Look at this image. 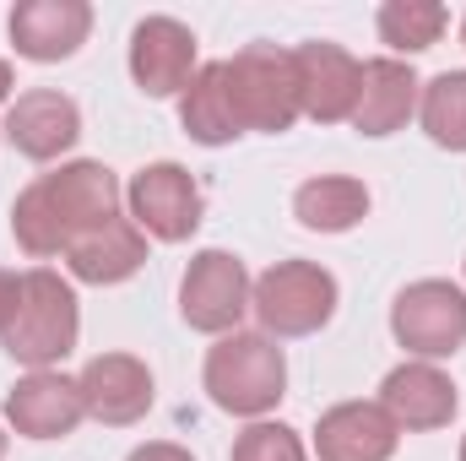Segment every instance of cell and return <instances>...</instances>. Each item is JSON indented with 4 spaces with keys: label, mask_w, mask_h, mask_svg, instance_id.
Returning a JSON list of instances; mask_svg holds the SVG:
<instances>
[{
    "label": "cell",
    "mask_w": 466,
    "mask_h": 461,
    "mask_svg": "<svg viewBox=\"0 0 466 461\" xmlns=\"http://www.w3.org/2000/svg\"><path fill=\"white\" fill-rule=\"evenodd\" d=\"M282 385H288V364L266 332H228L207 353V391L233 418L271 413L282 402Z\"/></svg>",
    "instance_id": "6da1fadb"
},
{
    "label": "cell",
    "mask_w": 466,
    "mask_h": 461,
    "mask_svg": "<svg viewBox=\"0 0 466 461\" xmlns=\"http://www.w3.org/2000/svg\"><path fill=\"white\" fill-rule=\"evenodd\" d=\"M249 310L266 337H309L337 315V277L315 261H277L255 277Z\"/></svg>",
    "instance_id": "7a4b0ae2"
},
{
    "label": "cell",
    "mask_w": 466,
    "mask_h": 461,
    "mask_svg": "<svg viewBox=\"0 0 466 461\" xmlns=\"http://www.w3.org/2000/svg\"><path fill=\"white\" fill-rule=\"evenodd\" d=\"M76 293H71V282L66 277H55V271H27L22 277V304H16V321H11V332L0 337L5 353L16 358V364H27V369H44V364H55V358H66L71 347H76Z\"/></svg>",
    "instance_id": "3957f363"
},
{
    "label": "cell",
    "mask_w": 466,
    "mask_h": 461,
    "mask_svg": "<svg viewBox=\"0 0 466 461\" xmlns=\"http://www.w3.org/2000/svg\"><path fill=\"white\" fill-rule=\"evenodd\" d=\"M228 82H233L238 115H244L249 130L282 136L293 119L304 115L293 49H277V44H244V49L228 60Z\"/></svg>",
    "instance_id": "277c9868"
},
{
    "label": "cell",
    "mask_w": 466,
    "mask_h": 461,
    "mask_svg": "<svg viewBox=\"0 0 466 461\" xmlns=\"http://www.w3.org/2000/svg\"><path fill=\"white\" fill-rule=\"evenodd\" d=\"M390 332L407 353L429 358H451L466 343V293L445 277H423L407 282L390 304Z\"/></svg>",
    "instance_id": "5b68a950"
},
{
    "label": "cell",
    "mask_w": 466,
    "mask_h": 461,
    "mask_svg": "<svg viewBox=\"0 0 466 461\" xmlns=\"http://www.w3.org/2000/svg\"><path fill=\"white\" fill-rule=\"evenodd\" d=\"M249 271L244 261L228 250H201L190 266H185V282H179V315L190 332H212V337H228L238 332L244 310H249Z\"/></svg>",
    "instance_id": "8992f818"
},
{
    "label": "cell",
    "mask_w": 466,
    "mask_h": 461,
    "mask_svg": "<svg viewBox=\"0 0 466 461\" xmlns=\"http://www.w3.org/2000/svg\"><path fill=\"white\" fill-rule=\"evenodd\" d=\"M130 218L136 229L163 239V244H179L201 229V185L190 179V169L179 163H152L130 179Z\"/></svg>",
    "instance_id": "52a82bcc"
},
{
    "label": "cell",
    "mask_w": 466,
    "mask_h": 461,
    "mask_svg": "<svg viewBox=\"0 0 466 461\" xmlns=\"http://www.w3.org/2000/svg\"><path fill=\"white\" fill-rule=\"evenodd\" d=\"M196 33L179 16H147L130 33V77L147 98H174L196 77Z\"/></svg>",
    "instance_id": "ba28073f"
},
{
    "label": "cell",
    "mask_w": 466,
    "mask_h": 461,
    "mask_svg": "<svg viewBox=\"0 0 466 461\" xmlns=\"http://www.w3.org/2000/svg\"><path fill=\"white\" fill-rule=\"evenodd\" d=\"M293 66H299V98H304V115L320 119V125L352 119V109H358V87H363V66L352 60L342 44H331V38H309V44L293 49Z\"/></svg>",
    "instance_id": "9c48e42d"
},
{
    "label": "cell",
    "mask_w": 466,
    "mask_h": 461,
    "mask_svg": "<svg viewBox=\"0 0 466 461\" xmlns=\"http://www.w3.org/2000/svg\"><path fill=\"white\" fill-rule=\"evenodd\" d=\"M76 385H82V407L98 424H115V429L147 418V407H152V374L130 353H98V358H87V369L76 374Z\"/></svg>",
    "instance_id": "30bf717a"
},
{
    "label": "cell",
    "mask_w": 466,
    "mask_h": 461,
    "mask_svg": "<svg viewBox=\"0 0 466 461\" xmlns=\"http://www.w3.org/2000/svg\"><path fill=\"white\" fill-rule=\"evenodd\" d=\"M5 418H11V429L27 435V440H60V435H71V429L87 418L82 385L66 380V374H55V369H33V374L16 380V391L5 396Z\"/></svg>",
    "instance_id": "8fae6325"
},
{
    "label": "cell",
    "mask_w": 466,
    "mask_h": 461,
    "mask_svg": "<svg viewBox=\"0 0 466 461\" xmlns=\"http://www.w3.org/2000/svg\"><path fill=\"white\" fill-rule=\"evenodd\" d=\"M93 5L87 0H22L11 11V44L27 60H66L87 44Z\"/></svg>",
    "instance_id": "7c38bea8"
},
{
    "label": "cell",
    "mask_w": 466,
    "mask_h": 461,
    "mask_svg": "<svg viewBox=\"0 0 466 461\" xmlns=\"http://www.w3.org/2000/svg\"><path fill=\"white\" fill-rule=\"evenodd\" d=\"M5 136H11V147H16L22 158L49 163V158H60V152L82 136V115H76V104H71L66 93L33 87V93H22V98L5 109Z\"/></svg>",
    "instance_id": "4fadbf2b"
},
{
    "label": "cell",
    "mask_w": 466,
    "mask_h": 461,
    "mask_svg": "<svg viewBox=\"0 0 466 461\" xmlns=\"http://www.w3.org/2000/svg\"><path fill=\"white\" fill-rule=\"evenodd\" d=\"M396 440H401V429L380 402H342L315 429L320 461H390Z\"/></svg>",
    "instance_id": "5bb4252c"
},
{
    "label": "cell",
    "mask_w": 466,
    "mask_h": 461,
    "mask_svg": "<svg viewBox=\"0 0 466 461\" xmlns=\"http://www.w3.org/2000/svg\"><path fill=\"white\" fill-rule=\"evenodd\" d=\"M380 407L396 418V429H440L456 418V385L434 364H401L380 385Z\"/></svg>",
    "instance_id": "9a60e30c"
},
{
    "label": "cell",
    "mask_w": 466,
    "mask_h": 461,
    "mask_svg": "<svg viewBox=\"0 0 466 461\" xmlns=\"http://www.w3.org/2000/svg\"><path fill=\"white\" fill-rule=\"evenodd\" d=\"M66 261H71V277L109 288V282H125V277L141 271V261H147V233L136 229V223H125V218H109L104 229L76 233L71 250H66Z\"/></svg>",
    "instance_id": "2e32d148"
},
{
    "label": "cell",
    "mask_w": 466,
    "mask_h": 461,
    "mask_svg": "<svg viewBox=\"0 0 466 461\" xmlns=\"http://www.w3.org/2000/svg\"><path fill=\"white\" fill-rule=\"evenodd\" d=\"M44 190L55 196V207L71 223V233L104 229L109 218H119V179L104 163H66V169L44 174Z\"/></svg>",
    "instance_id": "e0dca14e"
},
{
    "label": "cell",
    "mask_w": 466,
    "mask_h": 461,
    "mask_svg": "<svg viewBox=\"0 0 466 461\" xmlns=\"http://www.w3.org/2000/svg\"><path fill=\"white\" fill-rule=\"evenodd\" d=\"M412 104H418V77H412V66H401V60H369V66H363V87H358L352 125H358L363 136H390V130L407 125Z\"/></svg>",
    "instance_id": "ac0fdd59"
},
{
    "label": "cell",
    "mask_w": 466,
    "mask_h": 461,
    "mask_svg": "<svg viewBox=\"0 0 466 461\" xmlns=\"http://www.w3.org/2000/svg\"><path fill=\"white\" fill-rule=\"evenodd\" d=\"M179 119L201 147H223L244 130V115H238V98H233V82H228V60H212V66H201L190 77Z\"/></svg>",
    "instance_id": "d6986e66"
},
{
    "label": "cell",
    "mask_w": 466,
    "mask_h": 461,
    "mask_svg": "<svg viewBox=\"0 0 466 461\" xmlns=\"http://www.w3.org/2000/svg\"><path fill=\"white\" fill-rule=\"evenodd\" d=\"M369 212V190L348 179V174H320V179H304L299 196H293V218L315 233H348L363 223Z\"/></svg>",
    "instance_id": "ffe728a7"
},
{
    "label": "cell",
    "mask_w": 466,
    "mask_h": 461,
    "mask_svg": "<svg viewBox=\"0 0 466 461\" xmlns=\"http://www.w3.org/2000/svg\"><path fill=\"white\" fill-rule=\"evenodd\" d=\"M11 233H16V244L27 250V255H60V250H71V223L60 218V207H55V196L44 190V179H33L22 196H16V207H11Z\"/></svg>",
    "instance_id": "44dd1931"
},
{
    "label": "cell",
    "mask_w": 466,
    "mask_h": 461,
    "mask_svg": "<svg viewBox=\"0 0 466 461\" xmlns=\"http://www.w3.org/2000/svg\"><path fill=\"white\" fill-rule=\"evenodd\" d=\"M445 33V5L440 0H385L380 5V38L401 55L429 49Z\"/></svg>",
    "instance_id": "7402d4cb"
},
{
    "label": "cell",
    "mask_w": 466,
    "mask_h": 461,
    "mask_svg": "<svg viewBox=\"0 0 466 461\" xmlns=\"http://www.w3.org/2000/svg\"><path fill=\"white\" fill-rule=\"evenodd\" d=\"M423 130L440 147L466 152V71H445L423 87Z\"/></svg>",
    "instance_id": "603a6c76"
},
{
    "label": "cell",
    "mask_w": 466,
    "mask_h": 461,
    "mask_svg": "<svg viewBox=\"0 0 466 461\" xmlns=\"http://www.w3.org/2000/svg\"><path fill=\"white\" fill-rule=\"evenodd\" d=\"M233 461H304V440L288 424H249L233 440Z\"/></svg>",
    "instance_id": "cb8c5ba5"
},
{
    "label": "cell",
    "mask_w": 466,
    "mask_h": 461,
    "mask_svg": "<svg viewBox=\"0 0 466 461\" xmlns=\"http://www.w3.org/2000/svg\"><path fill=\"white\" fill-rule=\"evenodd\" d=\"M16 304H22V277L0 271V337H5V332H11V321H16Z\"/></svg>",
    "instance_id": "d4e9b609"
},
{
    "label": "cell",
    "mask_w": 466,
    "mask_h": 461,
    "mask_svg": "<svg viewBox=\"0 0 466 461\" xmlns=\"http://www.w3.org/2000/svg\"><path fill=\"white\" fill-rule=\"evenodd\" d=\"M125 461H196L185 446H174V440H152V446H141V451H130Z\"/></svg>",
    "instance_id": "484cf974"
},
{
    "label": "cell",
    "mask_w": 466,
    "mask_h": 461,
    "mask_svg": "<svg viewBox=\"0 0 466 461\" xmlns=\"http://www.w3.org/2000/svg\"><path fill=\"white\" fill-rule=\"evenodd\" d=\"M5 98H11V66L0 60V104H5Z\"/></svg>",
    "instance_id": "4316f807"
},
{
    "label": "cell",
    "mask_w": 466,
    "mask_h": 461,
    "mask_svg": "<svg viewBox=\"0 0 466 461\" xmlns=\"http://www.w3.org/2000/svg\"><path fill=\"white\" fill-rule=\"evenodd\" d=\"M0 456H5V435H0Z\"/></svg>",
    "instance_id": "83f0119b"
},
{
    "label": "cell",
    "mask_w": 466,
    "mask_h": 461,
    "mask_svg": "<svg viewBox=\"0 0 466 461\" xmlns=\"http://www.w3.org/2000/svg\"><path fill=\"white\" fill-rule=\"evenodd\" d=\"M461 38H466V22H461Z\"/></svg>",
    "instance_id": "f1b7e54d"
},
{
    "label": "cell",
    "mask_w": 466,
    "mask_h": 461,
    "mask_svg": "<svg viewBox=\"0 0 466 461\" xmlns=\"http://www.w3.org/2000/svg\"><path fill=\"white\" fill-rule=\"evenodd\" d=\"M461 461H466V446H461Z\"/></svg>",
    "instance_id": "f546056e"
}]
</instances>
